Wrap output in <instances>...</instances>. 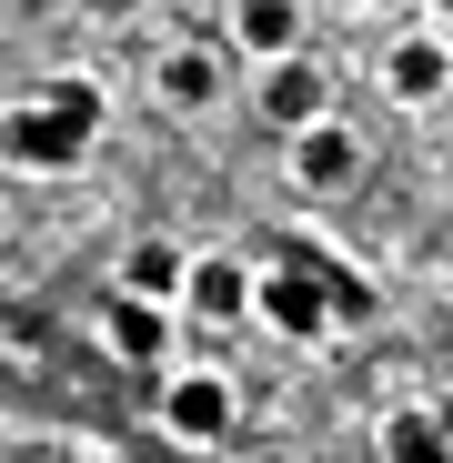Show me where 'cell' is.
<instances>
[{
    "mask_svg": "<svg viewBox=\"0 0 453 463\" xmlns=\"http://www.w3.org/2000/svg\"><path fill=\"white\" fill-rule=\"evenodd\" d=\"M302 0H232V51L242 61H282V51H302Z\"/></svg>",
    "mask_w": 453,
    "mask_h": 463,
    "instance_id": "obj_11",
    "label": "cell"
},
{
    "mask_svg": "<svg viewBox=\"0 0 453 463\" xmlns=\"http://www.w3.org/2000/svg\"><path fill=\"white\" fill-rule=\"evenodd\" d=\"M252 323L282 333V343H323V333H333V272H313V262L252 272Z\"/></svg>",
    "mask_w": 453,
    "mask_h": 463,
    "instance_id": "obj_3",
    "label": "cell"
},
{
    "mask_svg": "<svg viewBox=\"0 0 453 463\" xmlns=\"http://www.w3.org/2000/svg\"><path fill=\"white\" fill-rule=\"evenodd\" d=\"M172 333H182V323L162 313V302H131V292H111V302H101V353H111V363H131V373H151V383L172 373Z\"/></svg>",
    "mask_w": 453,
    "mask_h": 463,
    "instance_id": "obj_5",
    "label": "cell"
},
{
    "mask_svg": "<svg viewBox=\"0 0 453 463\" xmlns=\"http://www.w3.org/2000/svg\"><path fill=\"white\" fill-rule=\"evenodd\" d=\"M182 313H192V323H252V272H242L232 252H192Z\"/></svg>",
    "mask_w": 453,
    "mask_h": 463,
    "instance_id": "obj_9",
    "label": "cell"
},
{
    "mask_svg": "<svg viewBox=\"0 0 453 463\" xmlns=\"http://www.w3.org/2000/svg\"><path fill=\"white\" fill-rule=\"evenodd\" d=\"M292 151H282V172H292V192H313V202H333V192H353L363 182V131L353 121H302V131H282Z\"/></svg>",
    "mask_w": 453,
    "mask_h": 463,
    "instance_id": "obj_4",
    "label": "cell"
},
{
    "mask_svg": "<svg viewBox=\"0 0 453 463\" xmlns=\"http://www.w3.org/2000/svg\"><path fill=\"white\" fill-rule=\"evenodd\" d=\"M252 111H262L272 131H302V121H323V111H333V81H323V61H313V51H282V61H262V81H252Z\"/></svg>",
    "mask_w": 453,
    "mask_h": 463,
    "instance_id": "obj_6",
    "label": "cell"
},
{
    "mask_svg": "<svg viewBox=\"0 0 453 463\" xmlns=\"http://www.w3.org/2000/svg\"><path fill=\"white\" fill-rule=\"evenodd\" d=\"M91 141H101V81H51V91L0 111V172H21V182L81 172Z\"/></svg>",
    "mask_w": 453,
    "mask_h": 463,
    "instance_id": "obj_1",
    "label": "cell"
},
{
    "mask_svg": "<svg viewBox=\"0 0 453 463\" xmlns=\"http://www.w3.org/2000/svg\"><path fill=\"white\" fill-rule=\"evenodd\" d=\"M383 91H393L403 111H433V101L453 91V41H443V31H403V41L383 51Z\"/></svg>",
    "mask_w": 453,
    "mask_h": 463,
    "instance_id": "obj_7",
    "label": "cell"
},
{
    "mask_svg": "<svg viewBox=\"0 0 453 463\" xmlns=\"http://www.w3.org/2000/svg\"><path fill=\"white\" fill-rule=\"evenodd\" d=\"M423 11H433V31H453V0H423Z\"/></svg>",
    "mask_w": 453,
    "mask_h": 463,
    "instance_id": "obj_13",
    "label": "cell"
},
{
    "mask_svg": "<svg viewBox=\"0 0 453 463\" xmlns=\"http://www.w3.org/2000/svg\"><path fill=\"white\" fill-rule=\"evenodd\" d=\"M182 282H192V252L162 242V232L121 252V292H131V302H162V313H182Z\"/></svg>",
    "mask_w": 453,
    "mask_h": 463,
    "instance_id": "obj_10",
    "label": "cell"
},
{
    "mask_svg": "<svg viewBox=\"0 0 453 463\" xmlns=\"http://www.w3.org/2000/svg\"><path fill=\"white\" fill-rule=\"evenodd\" d=\"M151 423H162L182 453H212V443H232L242 393H232V373H212V363H172L162 383H151Z\"/></svg>",
    "mask_w": 453,
    "mask_h": 463,
    "instance_id": "obj_2",
    "label": "cell"
},
{
    "mask_svg": "<svg viewBox=\"0 0 453 463\" xmlns=\"http://www.w3.org/2000/svg\"><path fill=\"white\" fill-rule=\"evenodd\" d=\"M383 463H453V433L433 423V413H383Z\"/></svg>",
    "mask_w": 453,
    "mask_h": 463,
    "instance_id": "obj_12",
    "label": "cell"
},
{
    "mask_svg": "<svg viewBox=\"0 0 453 463\" xmlns=\"http://www.w3.org/2000/svg\"><path fill=\"white\" fill-rule=\"evenodd\" d=\"M151 101L162 111H212L222 101V51L212 41H172L162 61H151Z\"/></svg>",
    "mask_w": 453,
    "mask_h": 463,
    "instance_id": "obj_8",
    "label": "cell"
}]
</instances>
